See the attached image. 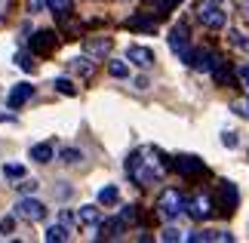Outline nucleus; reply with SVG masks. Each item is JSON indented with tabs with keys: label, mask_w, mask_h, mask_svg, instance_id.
<instances>
[{
	"label": "nucleus",
	"mask_w": 249,
	"mask_h": 243,
	"mask_svg": "<svg viewBox=\"0 0 249 243\" xmlns=\"http://www.w3.org/2000/svg\"><path fill=\"white\" fill-rule=\"evenodd\" d=\"M197 19L203 22L206 28H213V31H218V28H225L228 22V16H225V9L215 3V0H206V3H200L197 9Z\"/></svg>",
	"instance_id": "obj_4"
},
{
	"label": "nucleus",
	"mask_w": 249,
	"mask_h": 243,
	"mask_svg": "<svg viewBox=\"0 0 249 243\" xmlns=\"http://www.w3.org/2000/svg\"><path fill=\"white\" fill-rule=\"evenodd\" d=\"M237 203H240V191H237L234 182H218L215 188V206L222 212H234Z\"/></svg>",
	"instance_id": "obj_6"
},
{
	"label": "nucleus",
	"mask_w": 249,
	"mask_h": 243,
	"mask_svg": "<svg viewBox=\"0 0 249 243\" xmlns=\"http://www.w3.org/2000/svg\"><path fill=\"white\" fill-rule=\"evenodd\" d=\"M28 157H31L34 163H50V160L55 157V151H53V145H50V142H40V145H31Z\"/></svg>",
	"instance_id": "obj_17"
},
{
	"label": "nucleus",
	"mask_w": 249,
	"mask_h": 243,
	"mask_svg": "<svg viewBox=\"0 0 249 243\" xmlns=\"http://www.w3.org/2000/svg\"><path fill=\"white\" fill-rule=\"evenodd\" d=\"M166 157L163 151L154 148V145H145V148L132 151L126 160V176L139 185V188H148V185H157L160 179L166 176Z\"/></svg>",
	"instance_id": "obj_1"
},
{
	"label": "nucleus",
	"mask_w": 249,
	"mask_h": 243,
	"mask_svg": "<svg viewBox=\"0 0 249 243\" xmlns=\"http://www.w3.org/2000/svg\"><path fill=\"white\" fill-rule=\"evenodd\" d=\"M237 3H240V9H246V13H249V0H237Z\"/></svg>",
	"instance_id": "obj_40"
},
{
	"label": "nucleus",
	"mask_w": 249,
	"mask_h": 243,
	"mask_svg": "<svg viewBox=\"0 0 249 243\" xmlns=\"http://www.w3.org/2000/svg\"><path fill=\"white\" fill-rule=\"evenodd\" d=\"M16 65L22 68V71H31V68H34V62H31V56H28V53H18L16 56Z\"/></svg>",
	"instance_id": "obj_30"
},
{
	"label": "nucleus",
	"mask_w": 249,
	"mask_h": 243,
	"mask_svg": "<svg viewBox=\"0 0 249 243\" xmlns=\"http://www.w3.org/2000/svg\"><path fill=\"white\" fill-rule=\"evenodd\" d=\"M83 50L89 59H102V56L111 53V37H89V40L83 43Z\"/></svg>",
	"instance_id": "obj_13"
},
{
	"label": "nucleus",
	"mask_w": 249,
	"mask_h": 243,
	"mask_svg": "<svg viewBox=\"0 0 249 243\" xmlns=\"http://www.w3.org/2000/svg\"><path fill=\"white\" fill-rule=\"evenodd\" d=\"M3 120H13V117H9V114H3V111H0V123H3Z\"/></svg>",
	"instance_id": "obj_41"
},
{
	"label": "nucleus",
	"mask_w": 249,
	"mask_h": 243,
	"mask_svg": "<svg viewBox=\"0 0 249 243\" xmlns=\"http://www.w3.org/2000/svg\"><path fill=\"white\" fill-rule=\"evenodd\" d=\"M185 212L194 222H206L213 216V197H209V194H194L191 200H185Z\"/></svg>",
	"instance_id": "obj_7"
},
{
	"label": "nucleus",
	"mask_w": 249,
	"mask_h": 243,
	"mask_svg": "<svg viewBox=\"0 0 249 243\" xmlns=\"http://www.w3.org/2000/svg\"><path fill=\"white\" fill-rule=\"evenodd\" d=\"M148 86H151L148 77H136V90H148Z\"/></svg>",
	"instance_id": "obj_39"
},
{
	"label": "nucleus",
	"mask_w": 249,
	"mask_h": 243,
	"mask_svg": "<svg viewBox=\"0 0 249 243\" xmlns=\"http://www.w3.org/2000/svg\"><path fill=\"white\" fill-rule=\"evenodd\" d=\"M169 50L176 53V56H185L191 50V34H188V25L185 22L172 25V31H169Z\"/></svg>",
	"instance_id": "obj_8"
},
{
	"label": "nucleus",
	"mask_w": 249,
	"mask_h": 243,
	"mask_svg": "<svg viewBox=\"0 0 249 243\" xmlns=\"http://www.w3.org/2000/svg\"><path fill=\"white\" fill-rule=\"evenodd\" d=\"M120 219H123V222H136V206H123Z\"/></svg>",
	"instance_id": "obj_34"
},
{
	"label": "nucleus",
	"mask_w": 249,
	"mask_h": 243,
	"mask_svg": "<svg viewBox=\"0 0 249 243\" xmlns=\"http://www.w3.org/2000/svg\"><path fill=\"white\" fill-rule=\"evenodd\" d=\"M172 167H176L181 176H200V172L206 169V167H203V160L194 157V154H181V157L172 160Z\"/></svg>",
	"instance_id": "obj_9"
},
{
	"label": "nucleus",
	"mask_w": 249,
	"mask_h": 243,
	"mask_svg": "<svg viewBox=\"0 0 249 243\" xmlns=\"http://www.w3.org/2000/svg\"><path fill=\"white\" fill-rule=\"evenodd\" d=\"M3 176L6 179H25V167H22V163H6V167H3Z\"/></svg>",
	"instance_id": "obj_25"
},
{
	"label": "nucleus",
	"mask_w": 249,
	"mask_h": 243,
	"mask_svg": "<svg viewBox=\"0 0 249 243\" xmlns=\"http://www.w3.org/2000/svg\"><path fill=\"white\" fill-rule=\"evenodd\" d=\"M160 240H166V243H176V240H181V231L178 228H163V234H160Z\"/></svg>",
	"instance_id": "obj_28"
},
{
	"label": "nucleus",
	"mask_w": 249,
	"mask_h": 243,
	"mask_svg": "<svg viewBox=\"0 0 249 243\" xmlns=\"http://www.w3.org/2000/svg\"><path fill=\"white\" fill-rule=\"evenodd\" d=\"M126 59L132 65H139V68H151V65H154V53H151L148 46H129V50H126Z\"/></svg>",
	"instance_id": "obj_15"
},
{
	"label": "nucleus",
	"mask_w": 249,
	"mask_h": 243,
	"mask_svg": "<svg viewBox=\"0 0 249 243\" xmlns=\"http://www.w3.org/2000/svg\"><path fill=\"white\" fill-rule=\"evenodd\" d=\"M59 219H62V225H65V228H71V225H74V212H68V209H62V216H59Z\"/></svg>",
	"instance_id": "obj_36"
},
{
	"label": "nucleus",
	"mask_w": 249,
	"mask_h": 243,
	"mask_svg": "<svg viewBox=\"0 0 249 243\" xmlns=\"http://www.w3.org/2000/svg\"><path fill=\"white\" fill-rule=\"evenodd\" d=\"M231 111L237 114V117L249 120V99H237V102H231Z\"/></svg>",
	"instance_id": "obj_26"
},
{
	"label": "nucleus",
	"mask_w": 249,
	"mask_h": 243,
	"mask_svg": "<svg viewBox=\"0 0 249 243\" xmlns=\"http://www.w3.org/2000/svg\"><path fill=\"white\" fill-rule=\"evenodd\" d=\"M123 231H126V222H123V219H105V222H99V240H117Z\"/></svg>",
	"instance_id": "obj_12"
},
{
	"label": "nucleus",
	"mask_w": 249,
	"mask_h": 243,
	"mask_svg": "<svg viewBox=\"0 0 249 243\" xmlns=\"http://www.w3.org/2000/svg\"><path fill=\"white\" fill-rule=\"evenodd\" d=\"M68 237H71V231L65 228V225H50V228H46V234H43L46 243H65Z\"/></svg>",
	"instance_id": "obj_19"
},
{
	"label": "nucleus",
	"mask_w": 249,
	"mask_h": 243,
	"mask_svg": "<svg viewBox=\"0 0 249 243\" xmlns=\"http://www.w3.org/2000/svg\"><path fill=\"white\" fill-rule=\"evenodd\" d=\"M53 86H55V93H62V95H77V86H74L68 77H59Z\"/></svg>",
	"instance_id": "obj_24"
},
{
	"label": "nucleus",
	"mask_w": 249,
	"mask_h": 243,
	"mask_svg": "<svg viewBox=\"0 0 249 243\" xmlns=\"http://www.w3.org/2000/svg\"><path fill=\"white\" fill-rule=\"evenodd\" d=\"M181 3V0H160V9H163V13H169V9H176Z\"/></svg>",
	"instance_id": "obj_37"
},
{
	"label": "nucleus",
	"mask_w": 249,
	"mask_h": 243,
	"mask_svg": "<svg viewBox=\"0 0 249 243\" xmlns=\"http://www.w3.org/2000/svg\"><path fill=\"white\" fill-rule=\"evenodd\" d=\"M237 80H240L243 90L249 93V65H240V68H237Z\"/></svg>",
	"instance_id": "obj_32"
},
{
	"label": "nucleus",
	"mask_w": 249,
	"mask_h": 243,
	"mask_svg": "<svg viewBox=\"0 0 249 243\" xmlns=\"http://www.w3.org/2000/svg\"><path fill=\"white\" fill-rule=\"evenodd\" d=\"M148 3H151V0H148Z\"/></svg>",
	"instance_id": "obj_42"
},
{
	"label": "nucleus",
	"mask_w": 249,
	"mask_h": 243,
	"mask_svg": "<svg viewBox=\"0 0 249 243\" xmlns=\"http://www.w3.org/2000/svg\"><path fill=\"white\" fill-rule=\"evenodd\" d=\"M228 37H231V43H234V46H240V50H246V46H249V37L240 34V31H231Z\"/></svg>",
	"instance_id": "obj_29"
},
{
	"label": "nucleus",
	"mask_w": 249,
	"mask_h": 243,
	"mask_svg": "<svg viewBox=\"0 0 249 243\" xmlns=\"http://www.w3.org/2000/svg\"><path fill=\"white\" fill-rule=\"evenodd\" d=\"M31 95H34V86H31V83H16L13 90H9V95H6V105L16 111V108H22V105L31 99Z\"/></svg>",
	"instance_id": "obj_11"
},
{
	"label": "nucleus",
	"mask_w": 249,
	"mask_h": 243,
	"mask_svg": "<svg viewBox=\"0 0 249 243\" xmlns=\"http://www.w3.org/2000/svg\"><path fill=\"white\" fill-rule=\"evenodd\" d=\"M9 6H13V0H0V22H3V19H6Z\"/></svg>",
	"instance_id": "obj_38"
},
{
	"label": "nucleus",
	"mask_w": 249,
	"mask_h": 243,
	"mask_svg": "<svg viewBox=\"0 0 249 243\" xmlns=\"http://www.w3.org/2000/svg\"><path fill=\"white\" fill-rule=\"evenodd\" d=\"M16 188H18V191H22V194H34L37 188H40V185H37V182L31 179V182H22V185H16Z\"/></svg>",
	"instance_id": "obj_33"
},
{
	"label": "nucleus",
	"mask_w": 249,
	"mask_h": 243,
	"mask_svg": "<svg viewBox=\"0 0 249 243\" xmlns=\"http://www.w3.org/2000/svg\"><path fill=\"white\" fill-rule=\"evenodd\" d=\"M46 6H50V13H55L59 19H65L71 13V0H43Z\"/></svg>",
	"instance_id": "obj_21"
},
{
	"label": "nucleus",
	"mask_w": 249,
	"mask_h": 243,
	"mask_svg": "<svg viewBox=\"0 0 249 243\" xmlns=\"http://www.w3.org/2000/svg\"><path fill=\"white\" fill-rule=\"evenodd\" d=\"M108 74H111V77H117V80H123V77H129V65L114 59V62H108Z\"/></svg>",
	"instance_id": "obj_23"
},
{
	"label": "nucleus",
	"mask_w": 249,
	"mask_h": 243,
	"mask_svg": "<svg viewBox=\"0 0 249 243\" xmlns=\"http://www.w3.org/2000/svg\"><path fill=\"white\" fill-rule=\"evenodd\" d=\"M13 228H16V219L13 216H3V219H0V234H13Z\"/></svg>",
	"instance_id": "obj_31"
},
{
	"label": "nucleus",
	"mask_w": 249,
	"mask_h": 243,
	"mask_svg": "<svg viewBox=\"0 0 249 243\" xmlns=\"http://www.w3.org/2000/svg\"><path fill=\"white\" fill-rule=\"evenodd\" d=\"M16 219H25V222H43V219H46V206H43L40 200H34L31 194H25V197L16 203Z\"/></svg>",
	"instance_id": "obj_5"
},
{
	"label": "nucleus",
	"mask_w": 249,
	"mask_h": 243,
	"mask_svg": "<svg viewBox=\"0 0 249 243\" xmlns=\"http://www.w3.org/2000/svg\"><path fill=\"white\" fill-rule=\"evenodd\" d=\"M53 46H55V31H50V28H43V31H37L31 37V53H37V56L53 53Z\"/></svg>",
	"instance_id": "obj_10"
},
{
	"label": "nucleus",
	"mask_w": 249,
	"mask_h": 243,
	"mask_svg": "<svg viewBox=\"0 0 249 243\" xmlns=\"http://www.w3.org/2000/svg\"><path fill=\"white\" fill-rule=\"evenodd\" d=\"M77 222H80V225H86V228L99 225V222H102V209H99V206H92V203H86V206L77 209Z\"/></svg>",
	"instance_id": "obj_16"
},
{
	"label": "nucleus",
	"mask_w": 249,
	"mask_h": 243,
	"mask_svg": "<svg viewBox=\"0 0 249 243\" xmlns=\"http://www.w3.org/2000/svg\"><path fill=\"white\" fill-rule=\"evenodd\" d=\"M181 212H185V194L178 188H166L157 200V216L163 222H172V219H178Z\"/></svg>",
	"instance_id": "obj_2"
},
{
	"label": "nucleus",
	"mask_w": 249,
	"mask_h": 243,
	"mask_svg": "<svg viewBox=\"0 0 249 243\" xmlns=\"http://www.w3.org/2000/svg\"><path fill=\"white\" fill-rule=\"evenodd\" d=\"M117 200H120V191H117V185H105V188L99 191V203H102V206H114Z\"/></svg>",
	"instance_id": "obj_20"
},
{
	"label": "nucleus",
	"mask_w": 249,
	"mask_h": 243,
	"mask_svg": "<svg viewBox=\"0 0 249 243\" xmlns=\"http://www.w3.org/2000/svg\"><path fill=\"white\" fill-rule=\"evenodd\" d=\"M129 28H136V31H154V19H145V16H136V19H129V22H126Z\"/></svg>",
	"instance_id": "obj_22"
},
{
	"label": "nucleus",
	"mask_w": 249,
	"mask_h": 243,
	"mask_svg": "<svg viewBox=\"0 0 249 243\" xmlns=\"http://www.w3.org/2000/svg\"><path fill=\"white\" fill-rule=\"evenodd\" d=\"M59 157H62L65 163H80V160H83V154H80L77 148H62V154H59Z\"/></svg>",
	"instance_id": "obj_27"
},
{
	"label": "nucleus",
	"mask_w": 249,
	"mask_h": 243,
	"mask_svg": "<svg viewBox=\"0 0 249 243\" xmlns=\"http://www.w3.org/2000/svg\"><path fill=\"white\" fill-rule=\"evenodd\" d=\"M222 142H225V148H237V135L234 132H222Z\"/></svg>",
	"instance_id": "obj_35"
},
{
	"label": "nucleus",
	"mask_w": 249,
	"mask_h": 243,
	"mask_svg": "<svg viewBox=\"0 0 249 243\" xmlns=\"http://www.w3.org/2000/svg\"><path fill=\"white\" fill-rule=\"evenodd\" d=\"M71 71H74V74H80V77H92L95 62L89 59V56H77V59H71Z\"/></svg>",
	"instance_id": "obj_18"
},
{
	"label": "nucleus",
	"mask_w": 249,
	"mask_h": 243,
	"mask_svg": "<svg viewBox=\"0 0 249 243\" xmlns=\"http://www.w3.org/2000/svg\"><path fill=\"white\" fill-rule=\"evenodd\" d=\"M213 80H215V86H234V80H237V71L231 65H228L225 59L218 62L215 68H213Z\"/></svg>",
	"instance_id": "obj_14"
},
{
	"label": "nucleus",
	"mask_w": 249,
	"mask_h": 243,
	"mask_svg": "<svg viewBox=\"0 0 249 243\" xmlns=\"http://www.w3.org/2000/svg\"><path fill=\"white\" fill-rule=\"evenodd\" d=\"M181 62L191 65V68H197V71H213V68L222 62V56L213 53L209 46H200V50H188L185 56H181Z\"/></svg>",
	"instance_id": "obj_3"
}]
</instances>
